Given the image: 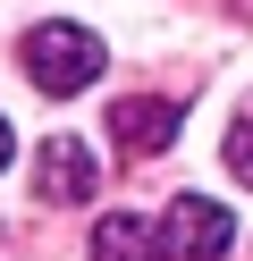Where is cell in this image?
I'll list each match as a JSON object with an SVG mask.
<instances>
[{"label":"cell","mask_w":253,"mask_h":261,"mask_svg":"<svg viewBox=\"0 0 253 261\" xmlns=\"http://www.w3.org/2000/svg\"><path fill=\"white\" fill-rule=\"evenodd\" d=\"M236 244V211L228 202H211V194H169V211H160V253H177V261H219Z\"/></svg>","instance_id":"obj_2"},{"label":"cell","mask_w":253,"mask_h":261,"mask_svg":"<svg viewBox=\"0 0 253 261\" xmlns=\"http://www.w3.org/2000/svg\"><path fill=\"white\" fill-rule=\"evenodd\" d=\"M110 143L118 152H169V143H177V101H152V93H135V101H118L110 110Z\"/></svg>","instance_id":"obj_4"},{"label":"cell","mask_w":253,"mask_h":261,"mask_svg":"<svg viewBox=\"0 0 253 261\" xmlns=\"http://www.w3.org/2000/svg\"><path fill=\"white\" fill-rule=\"evenodd\" d=\"M0 169H9V118H0Z\"/></svg>","instance_id":"obj_7"},{"label":"cell","mask_w":253,"mask_h":261,"mask_svg":"<svg viewBox=\"0 0 253 261\" xmlns=\"http://www.w3.org/2000/svg\"><path fill=\"white\" fill-rule=\"evenodd\" d=\"M93 261H160V227L127 219V211H110V219L93 227V244H84Z\"/></svg>","instance_id":"obj_5"},{"label":"cell","mask_w":253,"mask_h":261,"mask_svg":"<svg viewBox=\"0 0 253 261\" xmlns=\"http://www.w3.org/2000/svg\"><path fill=\"white\" fill-rule=\"evenodd\" d=\"M93 186H101V160L84 152L76 135H51L42 152H34V194H42V202H84Z\"/></svg>","instance_id":"obj_3"},{"label":"cell","mask_w":253,"mask_h":261,"mask_svg":"<svg viewBox=\"0 0 253 261\" xmlns=\"http://www.w3.org/2000/svg\"><path fill=\"white\" fill-rule=\"evenodd\" d=\"M228 169H236V186H253V118L228 126Z\"/></svg>","instance_id":"obj_6"},{"label":"cell","mask_w":253,"mask_h":261,"mask_svg":"<svg viewBox=\"0 0 253 261\" xmlns=\"http://www.w3.org/2000/svg\"><path fill=\"white\" fill-rule=\"evenodd\" d=\"M101 34L93 25H67V17H51V25H34L26 34V76H34V93H51V101H67V93H84L101 76Z\"/></svg>","instance_id":"obj_1"}]
</instances>
